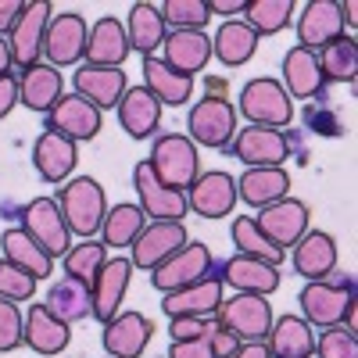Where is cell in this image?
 Segmentation results:
<instances>
[{
	"label": "cell",
	"instance_id": "cell-1",
	"mask_svg": "<svg viewBox=\"0 0 358 358\" xmlns=\"http://www.w3.org/2000/svg\"><path fill=\"white\" fill-rule=\"evenodd\" d=\"M147 165L155 169L158 183H165L169 190H179L187 194L194 187V179L201 176V162H197V143L190 136H179V133H169V136H158L155 147H151V158Z\"/></svg>",
	"mask_w": 358,
	"mask_h": 358
},
{
	"label": "cell",
	"instance_id": "cell-2",
	"mask_svg": "<svg viewBox=\"0 0 358 358\" xmlns=\"http://www.w3.org/2000/svg\"><path fill=\"white\" fill-rule=\"evenodd\" d=\"M57 208H62V215H65L69 233H79L83 241H90V236L104 226V215H108L104 190H101L97 179H90V176H79L69 187L57 190Z\"/></svg>",
	"mask_w": 358,
	"mask_h": 358
},
{
	"label": "cell",
	"instance_id": "cell-3",
	"mask_svg": "<svg viewBox=\"0 0 358 358\" xmlns=\"http://www.w3.org/2000/svg\"><path fill=\"white\" fill-rule=\"evenodd\" d=\"M219 326H226L236 341L258 344L273 330V305L262 294H236L219 305Z\"/></svg>",
	"mask_w": 358,
	"mask_h": 358
},
{
	"label": "cell",
	"instance_id": "cell-4",
	"mask_svg": "<svg viewBox=\"0 0 358 358\" xmlns=\"http://www.w3.org/2000/svg\"><path fill=\"white\" fill-rule=\"evenodd\" d=\"M241 111L251 118V126L265 129H283L294 118V104L287 97V90L280 79H251L241 94Z\"/></svg>",
	"mask_w": 358,
	"mask_h": 358
},
{
	"label": "cell",
	"instance_id": "cell-5",
	"mask_svg": "<svg viewBox=\"0 0 358 358\" xmlns=\"http://www.w3.org/2000/svg\"><path fill=\"white\" fill-rule=\"evenodd\" d=\"M190 136L194 143L212 147V151L229 147L236 136V108L226 97H201L190 108Z\"/></svg>",
	"mask_w": 358,
	"mask_h": 358
},
{
	"label": "cell",
	"instance_id": "cell-6",
	"mask_svg": "<svg viewBox=\"0 0 358 358\" xmlns=\"http://www.w3.org/2000/svg\"><path fill=\"white\" fill-rule=\"evenodd\" d=\"M22 219H25V233L33 236V241L50 255V258H57V255H69V248H72V233H69V226H65V215H62V208H57V201H50V197H36V201H29V208L22 212Z\"/></svg>",
	"mask_w": 358,
	"mask_h": 358
},
{
	"label": "cell",
	"instance_id": "cell-7",
	"mask_svg": "<svg viewBox=\"0 0 358 358\" xmlns=\"http://www.w3.org/2000/svg\"><path fill=\"white\" fill-rule=\"evenodd\" d=\"M86 40H90V29H86V18L79 11L54 15L47 25V36H43V54H47L50 69L76 65L86 54Z\"/></svg>",
	"mask_w": 358,
	"mask_h": 358
},
{
	"label": "cell",
	"instance_id": "cell-8",
	"mask_svg": "<svg viewBox=\"0 0 358 358\" xmlns=\"http://www.w3.org/2000/svg\"><path fill=\"white\" fill-rule=\"evenodd\" d=\"M133 187L140 194V208H143V215H151L155 222H183L187 215V194H179V190H169L165 183H158V176L155 169L140 162L133 169Z\"/></svg>",
	"mask_w": 358,
	"mask_h": 358
},
{
	"label": "cell",
	"instance_id": "cell-9",
	"mask_svg": "<svg viewBox=\"0 0 358 358\" xmlns=\"http://www.w3.org/2000/svg\"><path fill=\"white\" fill-rule=\"evenodd\" d=\"M308 219H312V215H308V204H305V201L283 197V201H276V204L262 208L258 219H255V226H258L280 251H287V248H294V244L308 233Z\"/></svg>",
	"mask_w": 358,
	"mask_h": 358
},
{
	"label": "cell",
	"instance_id": "cell-10",
	"mask_svg": "<svg viewBox=\"0 0 358 358\" xmlns=\"http://www.w3.org/2000/svg\"><path fill=\"white\" fill-rule=\"evenodd\" d=\"M290 143L280 129L248 126L233 136V158H241L248 169H283Z\"/></svg>",
	"mask_w": 358,
	"mask_h": 358
},
{
	"label": "cell",
	"instance_id": "cell-11",
	"mask_svg": "<svg viewBox=\"0 0 358 358\" xmlns=\"http://www.w3.org/2000/svg\"><path fill=\"white\" fill-rule=\"evenodd\" d=\"M50 4L47 0H36V4H25V11L18 15L8 47H11V62L22 69H33L36 57L43 54V36H47V25H50Z\"/></svg>",
	"mask_w": 358,
	"mask_h": 358
},
{
	"label": "cell",
	"instance_id": "cell-12",
	"mask_svg": "<svg viewBox=\"0 0 358 358\" xmlns=\"http://www.w3.org/2000/svg\"><path fill=\"white\" fill-rule=\"evenodd\" d=\"M355 301L348 283H326V280H312L301 290V312L308 326H319V330H330V326L344 322L348 305Z\"/></svg>",
	"mask_w": 358,
	"mask_h": 358
},
{
	"label": "cell",
	"instance_id": "cell-13",
	"mask_svg": "<svg viewBox=\"0 0 358 358\" xmlns=\"http://www.w3.org/2000/svg\"><path fill=\"white\" fill-rule=\"evenodd\" d=\"M222 276H201L197 283L190 287H179L172 294H165V301H162V312L169 319H183V315H194V319H208V315H215L219 305L226 301L222 297Z\"/></svg>",
	"mask_w": 358,
	"mask_h": 358
},
{
	"label": "cell",
	"instance_id": "cell-14",
	"mask_svg": "<svg viewBox=\"0 0 358 358\" xmlns=\"http://www.w3.org/2000/svg\"><path fill=\"white\" fill-rule=\"evenodd\" d=\"M208 268H212V251L204 244H187L179 248L169 262H162L155 273H151V283L162 290V294H172L179 287H190L197 283L201 276H208Z\"/></svg>",
	"mask_w": 358,
	"mask_h": 358
},
{
	"label": "cell",
	"instance_id": "cell-15",
	"mask_svg": "<svg viewBox=\"0 0 358 358\" xmlns=\"http://www.w3.org/2000/svg\"><path fill=\"white\" fill-rule=\"evenodd\" d=\"M190 241H187V229H183V222H151V226H143V233L133 241V265H140V268H155L162 265V262H169L179 248H187Z\"/></svg>",
	"mask_w": 358,
	"mask_h": 358
},
{
	"label": "cell",
	"instance_id": "cell-16",
	"mask_svg": "<svg viewBox=\"0 0 358 358\" xmlns=\"http://www.w3.org/2000/svg\"><path fill=\"white\" fill-rule=\"evenodd\" d=\"M187 204L204 219H226L236 208V179L229 172H201L187 190Z\"/></svg>",
	"mask_w": 358,
	"mask_h": 358
},
{
	"label": "cell",
	"instance_id": "cell-17",
	"mask_svg": "<svg viewBox=\"0 0 358 358\" xmlns=\"http://www.w3.org/2000/svg\"><path fill=\"white\" fill-rule=\"evenodd\" d=\"M129 276H133V262L129 258H115V262H104V268L97 273V280L90 283V305H94V319L101 322H111L118 305L126 297V287H129Z\"/></svg>",
	"mask_w": 358,
	"mask_h": 358
},
{
	"label": "cell",
	"instance_id": "cell-18",
	"mask_svg": "<svg viewBox=\"0 0 358 358\" xmlns=\"http://www.w3.org/2000/svg\"><path fill=\"white\" fill-rule=\"evenodd\" d=\"M47 129L69 136L72 143L94 140V136L101 133V108H94V104H90L86 97H79V94H72V97L62 94V101L50 108V126H47Z\"/></svg>",
	"mask_w": 358,
	"mask_h": 358
},
{
	"label": "cell",
	"instance_id": "cell-19",
	"mask_svg": "<svg viewBox=\"0 0 358 358\" xmlns=\"http://www.w3.org/2000/svg\"><path fill=\"white\" fill-rule=\"evenodd\" d=\"M344 33V15H341V4L337 0H312L305 8V15L297 18V47L305 50H322L330 40H337Z\"/></svg>",
	"mask_w": 358,
	"mask_h": 358
},
{
	"label": "cell",
	"instance_id": "cell-20",
	"mask_svg": "<svg viewBox=\"0 0 358 358\" xmlns=\"http://www.w3.org/2000/svg\"><path fill=\"white\" fill-rule=\"evenodd\" d=\"M155 326L140 312H122L111 322H104V351L108 358H140L147 341H151Z\"/></svg>",
	"mask_w": 358,
	"mask_h": 358
},
{
	"label": "cell",
	"instance_id": "cell-21",
	"mask_svg": "<svg viewBox=\"0 0 358 358\" xmlns=\"http://www.w3.org/2000/svg\"><path fill=\"white\" fill-rule=\"evenodd\" d=\"M129 36H126V25L118 18H101L90 29V40H86V65H97V69H118L129 57Z\"/></svg>",
	"mask_w": 358,
	"mask_h": 358
},
{
	"label": "cell",
	"instance_id": "cell-22",
	"mask_svg": "<svg viewBox=\"0 0 358 358\" xmlns=\"http://www.w3.org/2000/svg\"><path fill=\"white\" fill-rule=\"evenodd\" d=\"M222 283H229L241 294L268 297L273 290H280V265H268V262H258V258H248V255H233L222 265Z\"/></svg>",
	"mask_w": 358,
	"mask_h": 358
},
{
	"label": "cell",
	"instance_id": "cell-23",
	"mask_svg": "<svg viewBox=\"0 0 358 358\" xmlns=\"http://www.w3.org/2000/svg\"><path fill=\"white\" fill-rule=\"evenodd\" d=\"M162 47H165V65L183 76L204 72V65L212 62V40L201 29H176L172 36H165Z\"/></svg>",
	"mask_w": 358,
	"mask_h": 358
},
{
	"label": "cell",
	"instance_id": "cell-24",
	"mask_svg": "<svg viewBox=\"0 0 358 358\" xmlns=\"http://www.w3.org/2000/svg\"><path fill=\"white\" fill-rule=\"evenodd\" d=\"M337 268V241L330 233H305L301 241L294 244V273L312 280H326Z\"/></svg>",
	"mask_w": 358,
	"mask_h": 358
},
{
	"label": "cell",
	"instance_id": "cell-25",
	"mask_svg": "<svg viewBox=\"0 0 358 358\" xmlns=\"http://www.w3.org/2000/svg\"><path fill=\"white\" fill-rule=\"evenodd\" d=\"M118 122L133 140L155 136V129L162 126V104L151 97L147 86H129L118 101Z\"/></svg>",
	"mask_w": 358,
	"mask_h": 358
},
{
	"label": "cell",
	"instance_id": "cell-26",
	"mask_svg": "<svg viewBox=\"0 0 358 358\" xmlns=\"http://www.w3.org/2000/svg\"><path fill=\"white\" fill-rule=\"evenodd\" d=\"M143 86L151 90V97L165 108H179L194 97V76H183L169 69L162 57H143Z\"/></svg>",
	"mask_w": 358,
	"mask_h": 358
},
{
	"label": "cell",
	"instance_id": "cell-27",
	"mask_svg": "<svg viewBox=\"0 0 358 358\" xmlns=\"http://www.w3.org/2000/svg\"><path fill=\"white\" fill-rule=\"evenodd\" d=\"M72 341L69 322H62L47 305H29L25 315V344L36 355H62Z\"/></svg>",
	"mask_w": 358,
	"mask_h": 358
},
{
	"label": "cell",
	"instance_id": "cell-28",
	"mask_svg": "<svg viewBox=\"0 0 358 358\" xmlns=\"http://www.w3.org/2000/svg\"><path fill=\"white\" fill-rule=\"evenodd\" d=\"M33 165L47 183H62V179L76 169V143L54 129H43L33 143Z\"/></svg>",
	"mask_w": 358,
	"mask_h": 358
},
{
	"label": "cell",
	"instance_id": "cell-29",
	"mask_svg": "<svg viewBox=\"0 0 358 358\" xmlns=\"http://www.w3.org/2000/svg\"><path fill=\"white\" fill-rule=\"evenodd\" d=\"M126 72L122 69H97V65H83L76 72V94L86 97L94 108H115L126 94Z\"/></svg>",
	"mask_w": 358,
	"mask_h": 358
},
{
	"label": "cell",
	"instance_id": "cell-30",
	"mask_svg": "<svg viewBox=\"0 0 358 358\" xmlns=\"http://www.w3.org/2000/svg\"><path fill=\"white\" fill-rule=\"evenodd\" d=\"M283 79H287V97H297V101H308L322 90V69H319V57L315 50H305V47H290L287 57H283Z\"/></svg>",
	"mask_w": 358,
	"mask_h": 358
},
{
	"label": "cell",
	"instance_id": "cell-31",
	"mask_svg": "<svg viewBox=\"0 0 358 358\" xmlns=\"http://www.w3.org/2000/svg\"><path fill=\"white\" fill-rule=\"evenodd\" d=\"M62 86H65L62 72L36 62L18 79V104H25L29 111H50L57 101H62Z\"/></svg>",
	"mask_w": 358,
	"mask_h": 358
},
{
	"label": "cell",
	"instance_id": "cell-32",
	"mask_svg": "<svg viewBox=\"0 0 358 358\" xmlns=\"http://www.w3.org/2000/svg\"><path fill=\"white\" fill-rule=\"evenodd\" d=\"M265 348L273 358H312L315 355V330L305 319L283 315L280 322H273Z\"/></svg>",
	"mask_w": 358,
	"mask_h": 358
},
{
	"label": "cell",
	"instance_id": "cell-33",
	"mask_svg": "<svg viewBox=\"0 0 358 358\" xmlns=\"http://www.w3.org/2000/svg\"><path fill=\"white\" fill-rule=\"evenodd\" d=\"M0 248H4V258L11 265H18L22 273H29L33 280H47L54 273V258L25 229H8L4 236H0Z\"/></svg>",
	"mask_w": 358,
	"mask_h": 358
},
{
	"label": "cell",
	"instance_id": "cell-34",
	"mask_svg": "<svg viewBox=\"0 0 358 358\" xmlns=\"http://www.w3.org/2000/svg\"><path fill=\"white\" fill-rule=\"evenodd\" d=\"M290 190V176L283 169H248L236 179V197H244L255 208H268L283 201Z\"/></svg>",
	"mask_w": 358,
	"mask_h": 358
},
{
	"label": "cell",
	"instance_id": "cell-35",
	"mask_svg": "<svg viewBox=\"0 0 358 358\" xmlns=\"http://www.w3.org/2000/svg\"><path fill=\"white\" fill-rule=\"evenodd\" d=\"M258 40L262 36L255 33L248 22H226L215 33V40H212V54H219V62L226 69H241V65H248L255 57Z\"/></svg>",
	"mask_w": 358,
	"mask_h": 358
},
{
	"label": "cell",
	"instance_id": "cell-36",
	"mask_svg": "<svg viewBox=\"0 0 358 358\" xmlns=\"http://www.w3.org/2000/svg\"><path fill=\"white\" fill-rule=\"evenodd\" d=\"M126 36H129V47H136L143 57H151V50H158L165 43V36H169L162 8H155V4H133L129 22H126Z\"/></svg>",
	"mask_w": 358,
	"mask_h": 358
},
{
	"label": "cell",
	"instance_id": "cell-37",
	"mask_svg": "<svg viewBox=\"0 0 358 358\" xmlns=\"http://www.w3.org/2000/svg\"><path fill=\"white\" fill-rule=\"evenodd\" d=\"M57 319L62 322H79V319H86L90 312H94V305H90V287L86 283H79V280H72V276H62L54 287H50V294H47V301H43Z\"/></svg>",
	"mask_w": 358,
	"mask_h": 358
},
{
	"label": "cell",
	"instance_id": "cell-38",
	"mask_svg": "<svg viewBox=\"0 0 358 358\" xmlns=\"http://www.w3.org/2000/svg\"><path fill=\"white\" fill-rule=\"evenodd\" d=\"M319 69H322V79H337V83H355L358 76V43L355 36H337L330 40L319 54Z\"/></svg>",
	"mask_w": 358,
	"mask_h": 358
},
{
	"label": "cell",
	"instance_id": "cell-39",
	"mask_svg": "<svg viewBox=\"0 0 358 358\" xmlns=\"http://www.w3.org/2000/svg\"><path fill=\"white\" fill-rule=\"evenodd\" d=\"M104 248H133V241L143 233V208L140 204H115L104 215Z\"/></svg>",
	"mask_w": 358,
	"mask_h": 358
},
{
	"label": "cell",
	"instance_id": "cell-40",
	"mask_svg": "<svg viewBox=\"0 0 358 358\" xmlns=\"http://www.w3.org/2000/svg\"><path fill=\"white\" fill-rule=\"evenodd\" d=\"M233 244L241 248V255H248V258H258V262H268V265H280L283 262V251L255 226L251 215H241V219L233 222Z\"/></svg>",
	"mask_w": 358,
	"mask_h": 358
},
{
	"label": "cell",
	"instance_id": "cell-41",
	"mask_svg": "<svg viewBox=\"0 0 358 358\" xmlns=\"http://www.w3.org/2000/svg\"><path fill=\"white\" fill-rule=\"evenodd\" d=\"M104 262H108V248L104 244H97V241L72 244L69 255H65V276H72V280H79V283L90 287V283L97 280V273L104 268Z\"/></svg>",
	"mask_w": 358,
	"mask_h": 358
},
{
	"label": "cell",
	"instance_id": "cell-42",
	"mask_svg": "<svg viewBox=\"0 0 358 358\" xmlns=\"http://www.w3.org/2000/svg\"><path fill=\"white\" fill-rule=\"evenodd\" d=\"M244 15L258 36H273L280 29H287V22L294 15V0H255V4H248Z\"/></svg>",
	"mask_w": 358,
	"mask_h": 358
},
{
	"label": "cell",
	"instance_id": "cell-43",
	"mask_svg": "<svg viewBox=\"0 0 358 358\" xmlns=\"http://www.w3.org/2000/svg\"><path fill=\"white\" fill-rule=\"evenodd\" d=\"M162 18L176 29H201L212 18V11H208V0H169L162 8Z\"/></svg>",
	"mask_w": 358,
	"mask_h": 358
},
{
	"label": "cell",
	"instance_id": "cell-44",
	"mask_svg": "<svg viewBox=\"0 0 358 358\" xmlns=\"http://www.w3.org/2000/svg\"><path fill=\"white\" fill-rule=\"evenodd\" d=\"M36 290V280L22 273L18 265H11L8 258H0V297L4 301H29Z\"/></svg>",
	"mask_w": 358,
	"mask_h": 358
},
{
	"label": "cell",
	"instance_id": "cell-45",
	"mask_svg": "<svg viewBox=\"0 0 358 358\" xmlns=\"http://www.w3.org/2000/svg\"><path fill=\"white\" fill-rule=\"evenodd\" d=\"M319 358H358V337L344 326H330V330H322L319 341Z\"/></svg>",
	"mask_w": 358,
	"mask_h": 358
},
{
	"label": "cell",
	"instance_id": "cell-46",
	"mask_svg": "<svg viewBox=\"0 0 358 358\" xmlns=\"http://www.w3.org/2000/svg\"><path fill=\"white\" fill-rule=\"evenodd\" d=\"M18 344H25V319L15 301L0 297V351H15Z\"/></svg>",
	"mask_w": 358,
	"mask_h": 358
},
{
	"label": "cell",
	"instance_id": "cell-47",
	"mask_svg": "<svg viewBox=\"0 0 358 358\" xmlns=\"http://www.w3.org/2000/svg\"><path fill=\"white\" fill-rule=\"evenodd\" d=\"M208 330H212V322H208V319L183 315V319H172L169 337H172V344H179V341H197V337H208Z\"/></svg>",
	"mask_w": 358,
	"mask_h": 358
},
{
	"label": "cell",
	"instance_id": "cell-48",
	"mask_svg": "<svg viewBox=\"0 0 358 358\" xmlns=\"http://www.w3.org/2000/svg\"><path fill=\"white\" fill-rule=\"evenodd\" d=\"M208 344H212L215 358H229L236 348H241V341H236L226 326H219V322H212V330H208Z\"/></svg>",
	"mask_w": 358,
	"mask_h": 358
},
{
	"label": "cell",
	"instance_id": "cell-49",
	"mask_svg": "<svg viewBox=\"0 0 358 358\" xmlns=\"http://www.w3.org/2000/svg\"><path fill=\"white\" fill-rule=\"evenodd\" d=\"M169 358H215V351H212V344H208V337H197V341L172 344V355Z\"/></svg>",
	"mask_w": 358,
	"mask_h": 358
},
{
	"label": "cell",
	"instance_id": "cell-50",
	"mask_svg": "<svg viewBox=\"0 0 358 358\" xmlns=\"http://www.w3.org/2000/svg\"><path fill=\"white\" fill-rule=\"evenodd\" d=\"M18 104V79L15 76H0V118Z\"/></svg>",
	"mask_w": 358,
	"mask_h": 358
},
{
	"label": "cell",
	"instance_id": "cell-51",
	"mask_svg": "<svg viewBox=\"0 0 358 358\" xmlns=\"http://www.w3.org/2000/svg\"><path fill=\"white\" fill-rule=\"evenodd\" d=\"M22 11H25V4H22V0H0V36H4V33H11Z\"/></svg>",
	"mask_w": 358,
	"mask_h": 358
},
{
	"label": "cell",
	"instance_id": "cell-52",
	"mask_svg": "<svg viewBox=\"0 0 358 358\" xmlns=\"http://www.w3.org/2000/svg\"><path fill=\"white\" fill-rule=\"evenodd\" d=\"M208 11H212V15H241V11H248V4H244V0H212Z\"/></svg>",
	"mask_w": 358,
	"mask_h": 358
},
{
	"label": "cell",
	"instance_id": "cell-53",
	"mask_svg": "<svg viewBox=\"0 0 358 358\" xmlns=\"http://www.w3.org/2000/svg\"><path fill=\"white\" fill-rule=\"evenodd\" d=\"M229 358H273V355H268V348L258 341V344H241V348H236Z\"/></svg>",
	"mask_w": 358,
	"mask_h": 358
},
{
	"label": "cell",
	"instance_id": "cell-54",
	"mask_svg": "<svg viewBox=\"0 0 358 358\" xmlns=\"http://www.w3.org/2000/svg\"><path fill=\"white\" fill-rule=\"evenodd\" d=\"M15 62H11V47H8V40L0 36V76H11L8 69H11Z\"/></svg>",
	"mask_w": 358,
	"mask_h": 358
}]
</instances>
